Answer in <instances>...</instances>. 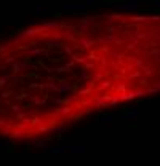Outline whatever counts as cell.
<instances>
[{"label":"cell","mask_w":160,"mask_h":166,"mask_svg":"<svg viewBox=\"0 0 160 166\" xmlns=\"http://www.w3.org/2000/svg\"><path fill=\"white\" fill-rule=\"evenodd\" d=\"M0 126H8L7 122H5V120H2V118H0Z\"/></svg>","instance_id":"obj_35"},{"label":"cell","mask_w":160,"mask_h":166,"mask_svg":"<svg viewBox=\"0 0 160 166\" xmlns=\"http://www.w3.org/2000/svg\"><path fill=\"white\" fill-rule=\"evenodd\" d=\"M24 117H26V112H18V118H19V120H24Z\"/></svg>","instance_id":"obj_28"},{"label":"cell","mask_w":160,"mask_h":166,"mask_svg":"<svg viewBox=\"0 0 160 166\" xmlns=\"http://www.w3.org/2000/svg\"><path fill=\"white\" fill-rule=\"evenodd\" d=\"M11 136L15 139H24L26 138V131H24V128H18V130L11 131Z\"/></svg>","instance_id":"obj_11"},{"label":"cell","mask_w":160,"mask_h":166,"mask_svg":"<svg viewBox=\"0 0 160 166\" xmlns=\"http://www.w3.org/2000/svg\"><path fill=\"white\" fill-rule=\"evenodd\" d=\"M7 78H3V77H0V89H3L5 86H7Z\"/></svg>","instance_id":"obj_23"},{"label":"cell","mask_w":160,"mask_h":166,"mask_svg":"<svg viewBox=\"0 0 160 166\" xmlns=\"http://www.w3.org/2000/svg\"><path fill=\"white\" fill-rule=\"evenodd\" d=\"M47 45H50V46H61V42L59 40H51V42H48Z\"/></svg>","instance_id":"obj_22"},{"label":"cell","mask_w":160,"mask_h":166,"mask_svg":"<svg viewBox=\"0 0 160 166\" xmlns=\"http://www.w3.org/2000/svg\"><path fill=\"white\" fill-rule=\"evenodd\" d=\"M61 11H63V13L83 15V13L87 11V5H85V3H63V5H61Z\"/></svg>","instance_id":"obj_2"},{"label":"cell","mask_w":160,"mask_h":166,"mask_svg":"<svg viewBox=\"0 0 160 166\" xmlns=\"http://www.w3.org/2000/svg\"><path fill=\"white\" fill-rule=\"evenodd\" d=\"M117 89H120V91H123V89H125V85H119V86H117Z\"/></svg>","instance_id":"obj_36"},{"label":"cell","mask_w":160,"mask_h":166,"mask_svg":"<svg viewBox=\"0 0 160 166\" xmlns=\"http://www.w3.org/2000/svg\"><path fill=\"white\" fill-rule=\"evenodd\" d=\"M67 128H48L47 133H58V134H66L67 133Z\"/></svg>","instance_id":"obj_13"},{"label":"cell","mask_w":160,"mask_h":166,"mask_svg":"<svg viewBox=\"0 0 160 166\" xmlns=\"http://www.w3.org/2000/svg\"><path fill=\"white\" fill-rule=\"evenodd\" d=\"M32 65L31 64H26V62H18V61H15L13 62V72L15 73H19V72H23L24 69H31Z\"/></svg>","instance_id":"obj_7"},{"label":"cell","mask_w":160,"mask_h":166,"mask_svg":"<svg viewBox=\"0 0 160 166\" xmlns=\"http://www.w3.org/2000/svg\"><path fill=\"white\" fill-rule=\"evenodd\" d=\"M0 134H2V136H11V130H10V126L3 128V130L0 131Z\"/></svg>","instance_id":"obj_19"},{"label":"cell","mask_w":160,"mask_h":166,"mask_svg":"<svg viewBox=\"0 0 160 166\" xmlns=\"http://www.w3.org/2000/svg\"><path fill=\"white\" fill-rule=\"evenodd\" d=\"M85 5H87V7H90V5H98V0H87Z\"/></svg>","instance_id":"obj_26"},{"label":"cell","mask_w":160,"mask_h":166,"mask_svg":"<svg viewBox=\"0 0 160 166\" xmlns=\"http://www.w3.org/2000/svg\"><path fill=\"white\" fill-rule=\"evenodd\" d=\"M138 8H139V2L138 0H128V2H123V3L112 7L114 11H136Z\"/></svg>","instance_id":"obj_3"},{"label":"cell","mask_w":160,"mask_h":166,"mask_svg":"<svg viewBox=\"0 0 160 166\" xmlns=\"http://www.w3.org/2000/svg\"><path fill=\"white\" fill-rule=\"evenodd\" d=\"M53 101H55L56 104H61V102H64L63 99H59V97H55V99H53Z\"/></svg>","instance_id":"obj_34"},{"label":"cell","mask_w":160,"mask_h":166,"mask_svg":"<svg viewBox=\"0 0 160 166\" xmlns=\"http://www.w3.org/2000/svg\"><path fill=\"white\" fill-rule=\"evenodd\" d=\"M11 109L15 110L16 114H18V112H19V110H21V105H11Z\"/></svg>","instance_id":"obj_32"},{"label":"cell","mask_w":160,"mask_h":166,"mask_svg":"<svg viewBox=\"0 0 160 166\" xmlns=\"http://www.w3.org/2000/svg\"><path fill=\"white\" fill-rule=\"evenodd\" d=\"M15 61H16V56H10V58L7 59V62H10V64H13Z\"/></svg>","instance_id":"obj_30"},{"label":"cell","mask_w":160,"mask_h":166,"mask_svg":"<svg viewBox=\"0 0 160 166\" xmlns=\"http://www.w3.org/2000/svg\"><path fill=\"white\" fill-rule=\"evenodd\" d=\"M39 32H42L40 30V27H34L32 26V29H26V30H23V32H19L16 37H19L21 40L23 38H27V37H32V35H35V34H39Z\"/></svg>","instance_id":"obj_5"},{"label":"cell","mask_w":160,"mask_h":166,"mask_svg":"<svg viewBox=\"0 0 160 166\" xmlns=\"http://www.w3.org/2000/svg\"><path fill=\"white\" fill-rule=\"evenodd\" d=\"M88 27H90V26H87V24H82V26H80V29H79V32H80V34H87Z\"/></svg>","instance_id":"obj_21"},{"label":"cell","mask_w":160,"mask_h":166,"mask_svg":"<svg viewBox=\"0 0 160 166\" xmlns=\"http://www.w3.org/2000/svg\"><path fill=\"white\" fill-rule=\"evenodd\" d=\"M42 50H39V48H27V51H26V54H27V56H39V54H42Z\"/></svg>","instance_id":"obj_12"},{"label":"cell","mask_w":160,"mask_h":166,"mask_svg":"<svg viewBox=\"0 0 160 166\" xmlns=\"http://www.w3.org/2000/svg\"><path fill=\"white\" fill-rule=\"evenodd\" d=\"M50 153H71V155H82L87 152L85 144H61L59 147L48 149Z\"/></svg>","instance_id":"obj_1"},{"label":"cell","mask_w":160,"mask_h":166,"mask_svg":"<svg viewBox=\"0 0 160 166\" xmlns=\"http://www.w3.org/2000/svg\"><path fill=\"white\" fill-rule=\"evenodd\" d=\"M151 7L152 8H160V0H151Z\"/></svg>","instance_id":"obj_20"},{"label":"cell","mask_w":160,"mask_h":166,"mask_svg":"<svg viewBox=\"0 0 160 166\" xmlns=\"http://www.w3.org/2000/svg\"><path fill=\"white\" fill-rule=\"evenodd\" d=\"M35 24H37V22H35L34 19H32V21H27V22H26V26H35Z\"/></svg>","instance_id":"obj_33"},{"label":"cell","mask_w":160,"mask_h":166,"mask_svg":"<svg viewBox=\"0 0 160 166\" xmlns=\"http://www.w3.org/2000/svg\"><path fill=\"white\" fill-rule=\"evenodd\" d=\"M31 123H32V125H40V123H42V120H40V118H34Z\"/></svg>","instance_id":"obj_29"},{"label":"cell","mask_w":160,"mask_h":166,"mask_svg":"<svg viewBox=\"0 0 160 166\" xmlns=\"http://www.w3.org/2000/svg\"><path fill=\"white\" fill-rule=\"evenodd\" d=\"M71 112H72L71 107H61V109L58 110V114H61V115H69Z\"/></svg>","instance_id":"obj_16"},{"label":"cell","mask_w":160,"mask_h":166,"mask_svg":"<svg viewBox=\"0 0 160 166\" xmlns=\"http://www.w3.org/2000/svg\"><path fill=\"white\" fill-rule=\"evenodd\" d=\"M34 11H35V15H43V13H48V7H45L43 3H35Z\"/></svg>","instance_id":"obj_10"},{"label":"cell","mask_w":160,"mask_h":166,"mask_svg":"<svg viewBox=\"0 0 160 166\" xmlns=\"http://www.w3.org/2000/svg\"><path fill=\"white\" fill-rule=\"evenodd\" d=\"M99 122H115V117H112V115H106V117H101Z\"/></svg>","instance_id":"obj_17"},{"label":"cell","mask_w":160,"mask_h":166,"mask_svg":"<svg viewBox=\"0 0 160 166\" xmlns=\"http://www.w3.org/2000/svg\"><path fill=\"white\" fill-rule=\"evenodd\" d=\"M32 147L35 150H48L51 147L50 141H32Z\"/></svg>","instance_id":"obj_6"},{"label":"cell","mask_w":160,"mask_h":166,"mask_svg":"<svg viewBox=\"0 0 160 166\" xmlns=\"http://www.w3.org/2000/svg\"><path fill=\"white\" fill-rule=\"evenodd\" d=\"M80 78H82V80H87L88 78V72L87 70H82V72H80Z\"/></svg>","instance_id":"obj_25"},{"label":"cell","mask_w":160,"mask_h":166,"mask_svg":"<svg viewBox=\"0 0 160 166\" xmlns=\"http://www.w3.org/2000/svg\"><path fill=\"white\" fill-rule=\"evenodd\" d=\"M10 94H11V91H3V93H2V97H3V99H7Z\"/></svg>","instance_id":"obj_31"},{"label":"cell","mask_w":160,"mask_h":166,"mask_svg":"<svg viewBox=\"0 0 160 166\" xmlns=\"http://www.w3.org/2000/svg\"><path fill=\"white\" fill-rule=\"evenodd\" d=\"M109 85H111V81H107V80H106V81H103V83H101V85L98 86V89H104V88H107Z\"/></svg>","instance_id":"obj_24"},{"label":"cell","mask_w":160,"mask_h":166,"mask_svg":"<svg viewBox=\"0 0 160 166\" xmlns=\"http://www.w3.org/2000/svg\"><path fill=\"white\" fill-rule=\"evenodd\" d=\"M79 43L82 45V46H85V48H87V46L93 45V40H90V38H80V40H79Z\"/></svg>","instance_id":"obj_15"},{"label":"cell","mask_w":160,"mask_h":166,"mask_svg":"<svg viewBox=\"0 0 160 166\" xmlns=\"http://www.w3.org/2000/svg\"><path fill=\"white\" fill-rule=\"evenodd\" d=\"M64 51L67 53V54H72V46H69V45H66V46H64Z\"/></svg>","instance_id":"obj_27"},{"label":"cell","mask_w":160,"mask_h":166,"mask_svg":"<svg viewBox=\"0 0 160 166\" xmlns=\"http://www.w3.org/2000/svg\"><path fill=\"white\" fill-rule=\"evenodd\" d=\"M13 45H11V42H8L7 45H3V46H0V53H5V51H8V50L11 48Z\"/></svg>","instance_id":"obj_18"},{"label":"cell","mask_w":160,"mask_h":166,"mask_svg":"<svg viewBox=\"0 0 160 166\" xmlns=\"http://www.w3.org/2000/svg\"><path fill=\"white\" fill-rule=\"evenodd\" d=\"M58 27H61V22H43V24L40 26V30L42 32H48V30H56Z\"/></svg>","instance_id":"obj_8"},{"label":"cell","mask_w":160,"mask_h":166,"mask_svg":"<svg viewBox=\"0 0 160 166\" xmlns=\"http://www.w3.org/2000/svg\"><path fill=\"white\" fill-rule=\"evenodd\" d=\"M72 88H74V86H72V83H69V81H59V83H58V93H67Z\"/></svg>","instance_id":"obj_9"},{"label":"cell","mask_w":160,"mask_h":166,"mask_svg":"<svg viewBox=\"0 0 160 166\" xmlns=\"http://www.w3.org/2000/svg\"><path fill=\"white\" fill-rule=\"evenodd\" d=\"M80 22H82V24H87V26H93V24H95V18L85 16V18H82V19H80Z\"/></svg>","instance_id":"obj_14"},{"label":"cell","mask_w":160,"mask_h":166,"mask_svg":"<svg viewBox=\"0 0 160 166\" xmlns=\"http://www.w3.org/2000/svg\"><path fill=\"white\" fill-rule=\"evenodd\" d=\"M138 117H139L138 105H131V107L127 110V114H123V115H120V117L115 118V122H131V120H136Z\"/></svg>","instance_id":"obj_4"}]
</instances>
